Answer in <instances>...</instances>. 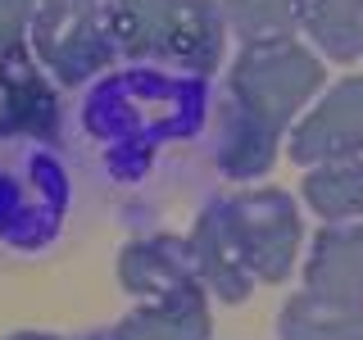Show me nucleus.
Listing matches in <instances>:
<instances>
[{
    "label": "nucleus",
    "mask_w": 363,
    "mask_h": 340,
    "mask_svg": "<svg viewBox=\"0 0 363 340\" xmlns=\"http://www.w3.org/2000/svg\"><path fill=\"white\" fill-rule=\"evenodd\" d=\"M209 300L204 286H182L173 295L141 304L113 327L118 340H209Z\"/></svg>",
    "instance_id": "1a4fd4ad"
},
{
    "label": "nucleus",
    "mask_w": 363,
    "mask_h": 340,
    "mask_svg": "<svg viewBox=\"0 0 363 340\" xmlns=\"http://www.w3.org/2000/svg\"><path fill=\"white\" fill-rule=\"evenodd\" d=\"M32 45L60 82L77 86L96 77L118 55L109 28V0H41L32 18Z\"/></svg>",
    "instance_id": "20e7f679"
},
{
    "label": "nucleus",
    "mask_w": 363,
    "mask_h": 340,
    "mask_svg": "<svg viewBox=\"0 0 363 340\" xmlns=\"http://www.w3.org/2000/svg\"><path fill=\"white\" fill-rule=\"evenodd\" d=\"M5 340H64V336H50V332H14V336H5Z\"/></svg>",
    "instance_id": "dca6fc26"
},
{
    "label": "nucleus",
    "mask_w": 363,
    "mask_h": 340,
    "mask_svg": "<svg viewBox=\"0 0 363 340\" xmlns=\"http://www.w3.org/2000/svg\"><path fill=\"white\" fill-rule=\"evenodd\" d=\"M227 32H236L241 45L255 41H291L295 28H304V0H218Z\"/></svg>",
    "instance_id": "4468645a"
},
{
    "label": "nucleus",
    "mask_w": 363,
    "mask_h": 340,
    "mask_svg": "<svg viewBox=\"0 0 363 340\" xmlns=\"http://www.w3.org/2000/svg\"><path fill=\"white\" fill-rule=\"evenodd\" d=\"M41 0H0V60L28 50V32H32V18H37Z\"/></svg>",
    "instance_id": "2eb2a0df"
},
{
    "label": "nucleus",
    "mask_w": 363,
    "mask_h": 340,
    "mask_svg": "<svg viewBox=\"0 0 363 340\" xmlns=\"http://www.w3.org/2000/svg\"><path fill=\"white\" fill-rule=\"evenodd\" d=\"M86 340H118V336H113V332H91Z\"/></svg>",
    "instance_id": "f3484780"
},
{
    "label": "nucleus",
    "mask_w": 363,
    "mask_h": 340,
    "mask_svg": "<svg viewBox=\"0 0 363 340\" xmlns=\"http://www.w3.org/2000/svg\"><path fill=\"white\" fill-rule=\"evenodd\" d=\"M327 68L300 41H255L241 45V55L227 68V100L245 109L268 132H286L295 113L309 109V100L323 91Z\"/></svg>",
    "instance_id": "7ed1b4c3"
},
{
    "label": "nucleus",
    "mask_w": 363,
    "mask_h": 340,
    "mask_svg": "<svg viewBox=\"0 0 363 340\" xmlns=\"http://www.w3.org/2000/svg\"><path fill=\"white\" fill-rule=\"evenodd\" d=\"M300 209L286 191H241L223 196L196 218V232L186 236L196 254L204 290H213L227 304H241L250 290L277 286L291 277L300 254Z\"/></svg>",
    "instance_id": "f257e3e1"
},
{
    "label": "nucleus",
    "mask_w": 363,
    "mask_h": 340,
    "mask_svg": "<svg viewBox=\"0 0 363 340\" xmlns=\"http://www.w3.org/2000/svg\"><path fill=\"white\" fill-rule=\"evenodd\" d=\"M277 132H268L264 123H255L245 109H236L232 100H223L218 109V141H213V154H218V168L227 177L245 181V177H259L272 168L277 159Z\"/></svg>",
    "instance_id": "9b49d317"
},
{
    "label": "nucleus",
    "mask_w": 363,
    "mask_h": 340,
    "mask_svg": "<svg viewBox=\"0 0 363 340\" xmlns=\"http://www.w3.org/2000/svg\"><path fill=\"white\" fill-rule=\"evenodd\" d=\"M113 45L128 60L213 73L227 50L218 0H109Z\"/></svg>",
    "instance_id": "f03ea898"
},
{
    "label": "nucleus",
    "mask_w": 363,
    "mask_h": 340,
    "mask_svg": "<svg viewBox=\"0 0 363 340\" xmlns=\"http://www.w3.org/2000/svg\"><path fill=\"white\" fill-rule=\"evenodd\" d=\"M309 41L327 60L350 64L363 55V0H304Z\"/></svg>",
    "instance_id": "ddd939ff"
},
{
    "label": "nucleus",
    "mask_w": 363,
    "mask_h": 340,
    "mask_svg": "<svg viewBox=\"0 0 363 340\" xmlns=\"http://www.w3.org/2000/svg\"><path fill=\"white\" fill-rule=\"evenodd\" d=\"M363 150V77H340L291 128V159L304 168Z\"/></svg>",
    "instance_id": "39448f33"
},
{
    "label": "nucleus",
    "mask_w": 363,
    "mask_h": 340,
    "mask_svg": "<svg viewBox=\"0 0 363 340\" xmlns=\"http://www.w3.org/2000/svg\"><path fill=\"white\" fill-rule=\"evenodd\" d=\"M300 191H304V204H309L323 222L363 218V150L309 168Z\"/></svg>",
    "instance_id": "f8f14e48"
},
{
    "label": "nucleus",
    "mask_w": 363,
    "mask_h": 340,
    "mask_svg": "<svg viewBox=\"0 0 363 340\" xmlns=\"http://www.w3.org/2000/svg\"><path fill=\"white\" fill-rule=\"evenodd\" d=\"M277 340H363V304L300 290L277 313Z\"/></svg>",
    "instance_id": "9d476101"
},
{
    "label": "nucleus",
    "mask_w": 363,
    "mask_h": 340,
    "mask_svg": "<svg viewBox=\"0 0 363 340\" xmlns=\"http://www.w3.org/2000/svg\"><path fill=\"white\" fill-rule=\"evenodd\" d=\"M118 281L132 295H173L182 286H204L196 254H191V241L182 236H141V241H128L118 254Z\"/></svg>",
    "instance_id": "0eeeda50"
},
{
    "label": "nucleus",
    "mask_w": 363,
    "mask_h": 340,
    "mask_svg": "<svg viewBox=\"0 0 363 340\" xmlns=\"http://www.w3.org/2000/svg\"><path fill=\"white\" fill-rule=\"evenodd\" d=\"M55 96L28 50L0 60V141H45L55 136Z\"/></svg>",
    "instance_id": "423d86ee"
},
{
    "label": "nucleus",
    "mask_w": 363,
    "mask_h": 340,
    "mask_svg": "<svg viewBox=\"0 0 363 340\" xmlns=\"http://www.w3.org/2000/svg\"><path fill=\"white\" fill-rule=\"evenodd\" d=\"M304 290H318L327 300L363 304V218L327 222L318 232L304 264Z\"/></svg>",
    "instance_id": "6e6552de"
}]
</instances>
